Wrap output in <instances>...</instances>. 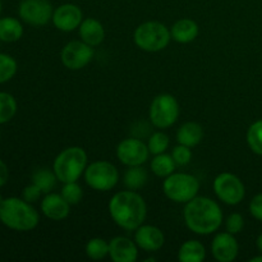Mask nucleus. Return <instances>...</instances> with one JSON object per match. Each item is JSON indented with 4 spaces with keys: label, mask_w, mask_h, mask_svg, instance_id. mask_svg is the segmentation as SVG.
Wrapping results in <instances>:
<instances>
[{
    "label": "nucleus",
    "mask_w": 262,
    "mask_h": 262,
    "mask_svg": "<svg viewBox=\"0 0 262 262\" xmlns=\"http://www.w3.org/2000/svg\"><path fill=\"white\" fill-rule=\"evenodd\" d=\"M60 194L72 206V205H77L81 202L82 197H83V191L77 182H71V183H64Z\"/></svg>",
    "instance_id": "31"
},
{
    "label": "nucleus",
    "mask_w": 262,
    "mask_h": 262,
    "mask_svg": "<svg viewBox=\"0 0 262 262\" xmlns=\"http://www.w3.org/2000/svg\"><path fill=\"white\" fill-rule=\"evenodd\" d=\"M23 35V27L15 18H0V40L4 42H14Z\"/></svg>",
    "instance_id": "22"
},
{
    "label": "nucleus",
    "mask_w": 262,
    "mask_h": 262,
    "mask_svg": "<svg viewBox=\"0 0 262 262\" xmlns=\"http://www.w3.org/2000/svg\"><path fill=\"white\" fill-rule=\"evenodd\" d=\"M86 255L91 260H102L109 255V242L102 238H92L86 245Z\"/></svg>",
    "instance_id": "27"
},
{
    "label": "nucleus",
    "mask_w": 262,
    "mask_h": 262,
    "mask_svg": "<svg viewBox=\"0 0 262 262\" xmlns=\"http://www.w3.org/2000/svg\"><path fill=\"white\" fill-rule=\"evenodd\" d=\"M3 200H4V199H3L2 194H0V204H2V202H3Z\"/></svg>",
    "instance_id": "39"
},
{
    "label": "nucleus",
    "mask_w": 262,
    "mask_h": 262,
    "mask_svg": "<svg viewBox=\"0 0 262 262\" xmlns=\"http://www.w3.org/2000/svg\"><path fill=\"white\" fill-rule=\"evenodd\" d=\"M204 138V128L196 122H187L177 132V141L178 143L188 147H194L199 145Z\"/></svg>",
    "instance_id": "20"
},
{
    "label": "nucleus",
    "mask_w": 262,
    "mask_h": 262,
    "mask_svg": "<svg viewBox=\"0 0 262 262\" xmlns=\"http://www.w3.org/2000/svg\"><path fill=\"white\" fill-rule=\"evenodd\" d=\"M243 228H245V219L238 212H233L225 220V229L230 234H238V233L242 232Z\"/></svg>",
    "instance_id": "33"
},
{
    "label": "nucleus",
    "mask_w": 262,
    "mask_h": 262,
    "mask_svg": "<svg viewBox=\"0 0 262 262\" xmlns=\"http://www.w3.org/2000/svg\"><path fill=\"white\" fill-rule=\"evenodd\" d=\"M239 252V246L234 234L230 233H219L214 237L211 243L212 257L219 262H232L237 258Z\"/></svg>",
    "instance_id": "14"
},
{
    "label": "nucleus",
    "mask_w": 262,
    "mask_h": 262,
    "mask_svg": "<svg viewBox=\"0 0 262 262\" xmlns=\"http://www.w3.org/2000/svg\"><path fill=\"white\" fill-rule=\"evenodd\" d=\"M94 49L83 41L74 40L67 43L60 53L61 63L71 71H79L91 63Z\"/></svg>",
    "instance_id": "10"
},
{
    "label": "nucleus",
    "mask_w": 262,
    "mask_h": 262,
    "mask_svg": "<svg viewBox=\"0 0 262 262\" xmlns=\"http://www.w3.org/2000/svg\"><path fill=\"white\" fill-rule=\"evenodd\" d=\"M53 23L58 30L71 32L78 28L83 20L81 8L76 4H63L56 8L53 13Z\"/></svg>",
    "instance_id": "13"
},
{
    "label": "nucleus",
    "mask_w": 262,
    "mask_h": 262,
    "mask_svg": "<svg viewBox=\"0 0 262 262\" xmlns=\"http://www.w3.org/2000/svg\"><path fill=\"white\" fill-rule=\"evenodd\" d=\"M137 243L127 237H115L109 242V256L114 262H136L138 258Z\"/></svg>",
    "instance_id": "16"
},
{
    "label": "nucleus",
    "mask_w": 262,
    "mask_h": 262,
    "mask_svg": "<svg viewBox=\"0 0 262 262\" xmlns=\"http://www.w3.org/2000/svg\"><path fill=\"white\" fill-rule=\"evenodd\" d=\"M150 150L138 138H125L117 147V158L127 166H138L148 160Z\"/></svg>",
    "instance_id": "12"
},
{
    "label": "nucleus",
    "mask_w": 262,
    "mask_h": 262,
    "mask_svg": "<svg viewBox=\"0 0 262 262\" xmlns=\"http://www.w3.org/2000/svg\"><path fill=\"white\" fill-rule=\"evenodd\" d=\"M17 113V101L8 92H0V124L8 123Z\"/></svg>",
    "instance_id": "26"
},
{
    "label": "nucleus",
    "mask_w": 262,
    "mask_h": 262,
    "mask_svg": "<svg viewBox=\"0 0 262 262\" xmlns=\"http://www.w3.org/2000/svg\"><path fill=\"white\" fill-rule=\"evenodd\" d=\"M214 192L220 201L230 206L241 204L246 196L245 184L232 173H222L215 178Z\"/></svg>",
    "instance_id": "9"
},
{
    "label": "nucleus",
    "mask_w": 262,
    "mask_h": 262,
    "mask_svg": "<svg viewBox=\"0 0 262 262\" xmlns=\"http://www.w3.org/2000/svg\"><path fill=\"white\" fill-rule=\"evenodd\" d=\"M251 262H262V255L261 256H257V257H253L250 260Z\"/></svg>",
    "instance_id": "38"
},
{
    "label": "nucleus",
    "mask_w": 262,
    "mask_h": 262,
    "mask_svg": "<svg viewBox=\"0 0 262 262\" xmlns=\"http://www.w3.org/2000/svg\"><path fill=\"white\" fill-rule=\"evenodd\" d=\"M0 13H2V3H0Z\"/></svg>",
    "instance_id": "40"
},
{
    "label": "nucleus",
    "mask_w": 262,
    "mask_h": 262,
    "mask_svg": "<svg viewBox=\"0 0 262 262\" xmlns=\"http://www.w3.org/2000/svg\"><path fill=\"white\" fill-rule=\"evenodd\" d=\"M0 222L9 229L28 232L37 227L40 216L32 204L23 199L8 197L0 204Z\"/></svg>",
    "instance_id": "3"
},
{
    "label": "nucleus",
    "mask_w": 262,
    "mask_h": 262,
    "mask_svg": "<svg viewBox=\"0 0 262 262\" xmlns=\"http://www.w3.org/2000/svg\"><path fill=\"white\" fill-rule=\"evenodd\" d=\"M135 242L140 248L147 252H155L164 246L165 237L160 228L154 225H141L136 229Z\"/></svg>",
    "instance_id": "15"
},
{
    "label": "nucleus",
    "mask_w": 262,
    "mask_h": 262,
    "mask_svg": "<svg viewBox=\"0 0 262 262\" xmlns=\"http://www.w3.org/2000/svg\"><path fill=\"white\" fill-rule=\"evenodd\" d=\"M176 166L177 164L173 156L165 152L155 155V158L151 161V170L156 177H160V178H166L170 174H173L176 170Z\"/></svg>",
    "instance_id": "23"
},
{
    "label": "nucleus",
    "mask_w": 262,
    "mask_h": 262,
    "mask_svg": "<svg viewBox=\"0 0 262 262\" xmlns=\"http://www.w3.org/2000/svg\"><path fill=\"white\" fill-rule=\"evenodd\" d=\"M109 214L118 227L132 232L143 224L147 206L141 194L129 189L118 192L110 199Z\"/></svg>",
    "instance_id": "1"
},
{
    "label": "nucleus",
    "mask_w": 262,
    "mask_h": 262,
    "mask_svg": "<svg viewBox=\"0 0 262 262\" xmlns=\"http://www.w3.org/2000/svg\"><path fill=\"white\" fill-rule=\"evenodd\" d=\"M169 137L163 132H155L150 138H148L147 147L150 150V154L152 155H159L168 150L169 147Z\"/></svg>",
    "instance_id": "30"
},
{
    "label": "nucleus",
    "mask_w": 262,
    "mask_h": 262,
    "mask_svg": "<svg viewBox=\"0 0 262 262\" xmlns=\"http://www.w3.org/2000/svg\"><path fill=\"white\" fill-rule=\"evenodd\" d=\"M250 212L255 219L262 222V193L256 194L250 202Z\"/></svg>",
    "instance_id": "35"
},
{
    "label": "nucleus",
    "mask_w": 262,
    "mask_h": 262,
    "mask_svg": "<svg viewBox=\"0 0 262 262\" xmlns=\"http://www.w3.org/2000/svg\"><path fill=\"white\" fill-rule=\"evenodd\" d=\"M163 191L170 201L177 204H187L197 196L200 183L196 177L191 174L173 173L164 181Z\"/></svg>",
    "instance_id": "6"
},
{
    "label": "nucleus",
    "mask_w": 262,
    "mask_h": 262,
    "mask_svg": "<svg viewBox=\"0 0 262 262\" xmlns=\"http://www.w3.org/2000/svg\"><path fill=\"white\" fill-rule=\"evenodd\" d=\"M20 19L27 25L40 27L45 26L53 19V7L48 0H23L19 4Z\"/></svg>",
    "instance_id": "11"
},
{
    "label": "nucleus",
    "mask_w": 262,
    "mask_h": 262,
    "mask_svg": "<svg viewBox=\"0 0 262 262\" xmlns=\"http://www.w3.org/2000/svg\"><path fill=\"white\" fill-rule=\"evenodd\" d=\"M87 186L99 192L110 191L119 181V171L114 164L105 160L94 161L84 170Z\"/></svg>",
    "instance_id": "7"
},
{
    "label": "nucleus",
    "mask_w": 262,
    "mask_h": 262,
    "mask_svg": "<svg viewBox=\"0 0 262 262\" xmlns=\"http://www.w3.org/2000/svg\"><path fill=\"white\" fill-rule=\"evenodd\" d=\"M171 38L179 43L192 42L199 36V25L193 19L183 18L177 20L170 30Z\"/></svg>",
    "instance_id": "19"
},
{
    "label": "nucleus",
    "mask_w": 262,
    "mask_h": 262,
    "mask_svg": "<svg viewBox=\"0 0 262 262\" xmlns=\"http://www.w3.org/2000/svg\"><path fill=\"white\" fill-rule=\"evenodd\" d=\"M206 257V248L200 241L189 239L181 246L178 260L181 262H201Z\"/></svg>",
    "instance_id": "21"
},
{
    "label": "nucleus",
    "mask_w": 262,
    "mask_h": 262,
    "mask_svg": "<svg viewBox=\"0 0 262 262\" xmlns=\"http://www.w3.org/2000/svg\"><path fill=\"white\" fill-rule=\"evenodd\" d=\"M41 211L48 219L60 222L68 217L71 212V205L59 193H46L41 201Z\"/></svg>",
    "instance_id": "17"
},
{
    "label": "nucleus",
    "mask_w": 262,
    "mask_h": 262,
    "mask_svg": "<svg viewBox=\"0 0 262 262\" xmlns=\"http://www.w3.org/2000/svg\"><path fill=\"white\" fill-rule=\"evenodd\" d=\"M183 217L187 228L200 235L212 234L223 224L222 209L209 197L196 196L187 202Z\"/></svg>",
    "instance_id": "2"
},
{
    "label": "nucleus",
    "mask_w": 262,
    "mask_h": 262,
    "mask_svg": "<svg viewBox=\"0 0 262 262\" xmlns=\"http://www.w3.org/2000/svg\"><path fill=\"white\" fill-rule=\"evenodd\" d=\"M256 245H257V248H258V251H260V252L262 253V234L258 235L257 241H256Z\"/></svg>",
    "instance_id": "37"
},
{
    "label": "nucleus",
    "mask_w": 262,
    "mask_h": 262,
    "mask_svg": "<svg viewBox=\"0 0 262 262\" xmlns=\"http://www.w3.org/2000/svg\"><path fill=\"white\" fill-rule=\"evenodd\" d=\"M87 168V154L78 146H72L61 151L55 158L53 170L61 183L77 182Z\"/></svg>",
    "instance_id": "4"
},
{
    "label": "nucleus",
    "mask_w": 262,
    "mask_h": 262,
    "mask_svg": "<svg viewBox=\"0 0 262 262\" xmlns=\"http://www.w3.org/2000/svg\"><path fill=\"white\" fill-rule=\"evenodd\" d=\"M124 186L128 189L132 191H137V189L142 188L148 181V174L145 169L141 165L138 166H129L127 171L124 173Z\"/></svg>",
    "instance_id": "24"
},
{
    "label": "nucleus",
    "mask_w": 262,
    "mask_h": 262,
    "mask_svg": "<svg viewBox=\"0 0 262 262\" xmlns=\"http://www.w3.org/2000/svg\"><path fill=\"white\" fill-rule=\"evenodd\" d=\"M179 104L173 95L161 94L152 100L148 110L152 125L160 129L171 127L178 120Z\"/></svg>",
    "instance_id": "8"
},
{
    "label": "nucleus",
    "mask_w": 262,
    "mask_h": 262,
    "mask_svg": "<svg viewBox=\"0 0 262 262\" xmlns=\"http://www.w3.org/2000/svg\"><path fill=\"white\" fill-rule=\"evenodd\" d=\"M247 143L253 152L262 156V119L251 124L248 128Z\"/></svg>",
    "instance_id": "28"
},
{
    "label": "nucleus",
    "mask_w": 262,
    "mask_h": 262,
    "mask_svg": "<svg viewBox=\"0 0 262 262\" xmlns=\"http://www.w3.org/2000/svg\"><path fill=\"white\" fill-rule=\"evenodd\" d=\"M56 182H58V178L54 170L51 171L46 168L38 169L32 176V183H35L42 191V193H50L55 188Z\"/></svg>",
    "instance_id": "25"
},
{
    "label": "nucleus",
    "mask_w": 262,
    "mask_h": 262,
    "mask_svg": "<svg viewBox=\"0 0 262 262\" xmlns=\"http://www.w3.org/2000/svg\"><path fill=\"white\" fill-rule=\"evenodd\" d=\"M135 43L143 51L156 53L169 45L171 38L170 30L165 25L150 20L138 26L135 31Z\"/></svg>",
    "instance_id": "5"
},
{
    "label": "nucleus",
    "mask_w": 262,
    "mask_h": 262,
    "mask_svg": "<svg viewBox=\"0 0 262 262\" xmlns=\"http://www.w3.org/2000/svg\"><path fill=\"white\" fill-rule=\"evenodd\" d=\"M8 177H9V171H8V166L5 165L4 161L0 159V187L4 186L8 181Z\"/></svg>",
    "instance_id": "36"
},
{
    "label": "nucleus",
    "mask_w": 262,
    "mask_h": 262,
    "mask_svg": "<svg viewBox=\"0 0 262 262\" xmlns=\"http://www.w3.org/2000/svg\"><path fill=\"white\" fill-rule=\"evenodd\" d=\"M17 73V61L8 54L0 53V83L10 81Z\"/></svg>",
    "instance_id": "29"
},
{
    "label": "nucleus",
    "mask_w": 262,
    "mask_h": 262,
    "mask_svg": "<svg viewBox=\"0 0 262 262\" xmlns=\"http://www.w3.org/2000/svg\"><path fill=\"white\" fill-rule=\"evenodd\" d=\"M79 37L83 42H86L90 46H97L104 41L105 38V30L101 23L95 18H87L82 20L79 26Z\"/></svg>",
    "instance_id": "18"
},
{
    "label": "nucleus",
    "mask_w": 262,
    "mask_h": 262,
    "mask_svg": "<svg viewBox=\"0 0 262 262\" xmlns=\"http://www.w3.org/2000/svg\"><path fill=\"white\" fill-rule=\"evenodd\" d=\"M41 194H42V191H41L35 183H32L23 189L22 199L25 200V201L30 202V204H35V202H37L38 200H40Z\"/></svg>",
    "instance_id": "34"
},
{
    "label": "nucleus",
    "mask_w": 262,
    "mask_h": 262,
    "mask_svg": "<svg viewBox=\"0 0 262 262\" xmlns=\"http://www.w3.org/2000/svg\"><path fill=\"white\" fill-rule=\"evenodd\" d=\"M171 156H173V159H174V161H176L177 165H179V166L188 165L192 160L191 147L181 145V143H179L178 146H176V147L173 148Z\"/></svg>",
    "instance_id": "32"
}]
</instances>
